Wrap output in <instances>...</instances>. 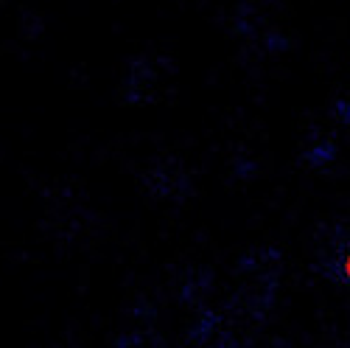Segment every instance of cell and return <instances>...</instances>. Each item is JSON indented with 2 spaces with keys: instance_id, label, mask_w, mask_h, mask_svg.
<instances>
[{
  "instance_id": "obj_1",
  "label": "cell",
  "mask_w": 350,
  "mask_h": 348,
  "mask_svg": "<svg viewBox=\"0 0 350 348\" xmlns=\"http://www.w3.org/2000/svg\"><path fill=\"white\" fill-rule=\"evenodd\" d=\"M323 253L314 270L342 286H350V222H336L334 227L325 230L323 239Z\"/></svg>"
},
{
  "instance_id": "obj_2",
  "label": "cell",
  "mask_w": 350,
  "mask_h": 348,
  "mask_svg": "<svg viewBox=\"0 0 350 348\" xmlns=\"http://www.w3.org/2000/svg\"><path fill=\"white\" fill-rule=\"evenodd\" d=\"M336 155H339V149H336L334 140H319V143H314V147H308L303 152V163L311 166V169H325L336 160Z\"/></svg>"
},
{
  "instance_id": "obj_3",
  "label": "cell",
  "mask_w": 350,
  "mask_h": 348,
  "mask_svg": "<svg viewBox=\"0 0 350 348\" xmlns=\"http://www.w3.org/2000/svg\"><path fill=\"white\" fill-rule=\"evenodd\" d=\"M252 20H255V9L244 0V3H239V9H236V32L252 37L255 34V23Z\"/></svg>"
},
{
  "instance_id": "obj_4",
  "label": "cell",
  "mask_w": 350,
  "mask_h": 348,
  "mask_svg": "<svg viewBox=\"0 0 350 348\" xmlns=\"http://www.w3.org/2000/svg\"><path fill=\"white\" fill-rule=\"evenodd\" d=\"M264 48H267L269 53H280V51L288 48V40H286L283 34H278V32H269V34L264 37Z\"/></svg>"
},
{
  "instance_id": "obj_5",
  "label": "cell",
  "mask_w": 350,
  "mask_h": 348,
  "mask_svg": "<svg viewBox=\"0 0 350 348\" xmlns=\"http://www.w3.org/2000/svg\"><path fill=\"white\" fill-rule=\"evenodd\" d=\"M331 112H334V119H339L342 124H350V99H336Z\"/></svg>"
}]
</instances>
